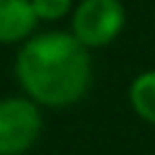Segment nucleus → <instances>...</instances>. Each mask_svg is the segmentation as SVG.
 <instances>
[{
  "mask_svg": "<svg viewBox=\"0 0 155 155\" xmlns=\"http://www.w3.org/2000/svg\"><path fill=\"white\" fill-rule=\"evenodd\" d=\"M17 78L36 102L65 107L78 102L90 85V56L75 34L46 31L22 46Z\"/></svg>",
  "mask_w": 155,
  "mask_h": 155,
  "instance_id": "obj_1",
  "label": "nucleus"
},
{
  "mask_svg": "<svg viewBox=\"0 0 155 155\" xmlns=\"http://www.w3.org/2000/svg\"><path fill=\"white\" fill-rule=\"evenodd\" d=\"M124 19L126 15L119 0H82L73 17V31L85 46H104L121 31Z\"/></svg>",
  "mask_w": 155,
  "mask_h": 155,
  "instance_id": "obj_2",
  "label": "nucleus"
},
{
  "mask_svg": "<svg viewBox=\"0 0 155 155\" xmlns=\"http://www.w3.org/2000/svg\"><path fill=\"white\" fill-rule=\"evenodd\" d=\"M41 131V116L34 102L10 97L0 102V155L27 150Z\"/></svg>",
  "mask_w": 155,
  "mask_h": 155,
  "instance_id": "obj_3",
  "label": "nucleus"
},
{
  "mask_svg": "<svg viewBox=\"0 0 155 155\" xmlns=\"http://www.w3.org/2000/svg\"><path fill=\"white\" fill-rule=\"evenodd\" d=\"M36 24V12L29 0H0V41L24 39Z\"/></svg>",
  "mask_w": 155,
  "mask_h": 155,
  "instance_id": "obj_4",
  "label": "nucleus"
},
{
  "mask_svg": "<svg viewBox=\"0 0 155 155\" xmlns=\"http://www.w3.org/2000/svg\"><path fill=\"white\" fill-rule=\"evenodd\" d=\"M131 104L140 119L155 124V70L140 73L131 85Z\"/></svg>",
  "mask_w": 155,
  "mask_h": 155,
  "instance_id": "obj_5",
  "label": "nucleus"
},
{
  "mask_svg": "<svg viewBox=\"0 0 155 155\" xmlns=\"http://www.w3.org/2000/svg\"><path fill=\"white\" fill-rule=\"evenodd\" d=\"M34 5V12L36 17L41 19H58L68 12L70 7V0H31Z\"/></svg>",
  "mask_w": 155,
  "mask_h": 155,
  "instance_id": "obj_6",
  "label": "nucleus"
}]
</instances>
